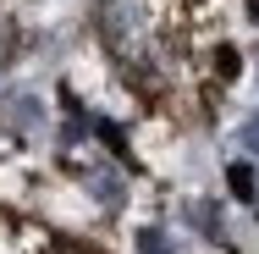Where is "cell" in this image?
<instances>
[{"mask_svg": "<svg viewBox=\"0 0 259 254\" xmlns=\"http://www.w3.org/2000/svg\"><path fill=\"white\" fill-rule=\"evenodd\" d=\"M243 150H248V155H259V116L243 127Z\"/></svg>", "mask_w": 259, "mask_h": 254, "instance_id": "cell-7", "label": "cell"}, {"mask_svg": "<svg viewBox=\"0 0 259 254\" xmlns=\"http://www.w3.org/2000/svg\"><path fill=\"white\" fill-rule=\"evenodd\" d=\"M138 254H177V249H171V238H165L160 227H144V232H138Z\"/></svg>", "mask_w": 259, "mask_h": 254, "instance_id": "cell-4", "label": "cell"}, {"mask_svg": "<svg viewBox=\"0 0 259 254\" xmlns=\"http://www.w3.org/2000/svg\"><path fill=\"white\" fill-rule=\"evenodd\" d=\"M89 188L100 194L105 210H116V204H121V177H116V171H89Z\"/></svg>", "mask_w": 259, "mask_h": 254, "instance_id": "cell-2", "label": "cell"}, {"mask_svg": "<svg viewBox=\"0 0 259 254\" xmlns=\"http://www.w3.org/2000/svg\"><path fill=\"white\" fill-rule=\"evenodd\" d=\"M188 215L199 221V232H209V238H221V232H226V227H221V215H215L204 199H199V204H188Z\"/></svg>", "mask_w": 259, "mask_h": 254, "instance_id": "cell-5", "label": "cell"}, {"mask_svg": "<svg viewBox=\"0 0 259 254\" xmlns=\"http://www.w3.org/2000/svg\"><path fill=\"white\" fill-rule=\"evenodd\" d=\"M226 183H232V194H237V199H259V188H254V171H248L243 160H237V166L226 171Z\"/></svg>", "mask_w": 259, "mask_h": 254, "instance_id": "cell-3", "label": "cell"}, {"mask_svg": "<svg viewBox=\"0 0 259 254\" xmlns=\"http://www.w3.org/2000/svg\"><path fill=\"white\" fill-rule=\"evenodd\" d=\"M138 28H144L138 0H100V33H105V45H110L116 55H133Z\"/></svg>", "mask_w": 259, "mask_h": 254, "instance_id": "cell-1", "label": "cell"}, {"mask_svg": "<svg viewBox=\"0 0 259 254\" xmlns=\"http://www.w3.org/2000/svg\"><path fill=\"white\" fill-rule=\"evenodd\" d=\"M6 111H11V122H17V127H33V116H39V105L28 100V94H17V100L6 105Z\"/></svg>", "mask_w": 259, "mask_h": 254, "instance_id": "cell-6", "label": "cell"}, {"mask_svg": "<svg viewBox=\"0 0 259 254\" xmlns=\"http://www.w3.org/2000/svg\"><path fill=\"white\" fill-rule=\"evenodd\" d=\"M254 17H259V0H254Z\"/></svg>", "mask_w": 259, "mask_h": 254, "instance_id": "cell-9", "label": "cell"}, {"mask_svg": "<svg viewBox=\"0 0 259 254\" xmlns=\"http://www.w3.org/2000/svg\"><path fill=\"white\" fill-rule=\"evenodd\" d=\"M215 72H221V78H232V72H237V50H221V61H215Z\"/></svg>", "mask_w": 259, "mask_h": 254, "instance_id": "cell-8", "label": "cell"}]
</instances>
